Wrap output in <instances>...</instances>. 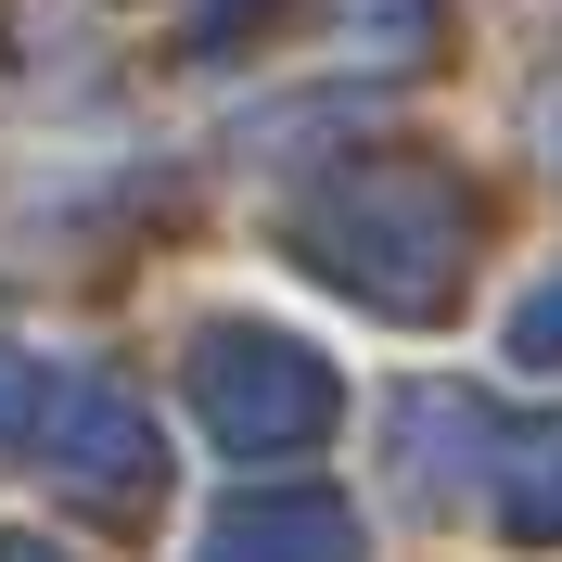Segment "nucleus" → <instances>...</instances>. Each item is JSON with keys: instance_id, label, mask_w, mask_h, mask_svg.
<instances>
[{"instance_id": "f257e3e1", "label": "nucleus", "mask_w": 562, "mask_h": 562, "mask_svg": "<svg viewBox=\"0 0 562 562\" xmlns=\"http://www.w3.org/2000/svg\"><path fill=\"white\" fill-rule=\"evenodd\" d=\"M281 244L371 319H448L460 281H473V192L422 154H358V167L294 192Z\"/></svg>"}, {"instance_id": "f03ea898", "label": "nucleus", "mask_w": 562, "mask_h": 562, "mask_svg": "<svg viewBox=\"0 0 562 562\" xmlns=\"http://www.w3.org/2000/svg\"><path fill=\"white\" fill-rule=\"evenodd\" d=\"M192 409L231 460H294L346 422V384H333V358H307L269 319H205L192 333Z\"/></svg>"}, {"instance_id": "7ed1b4c3", "label": "nucleus", "mask_w": 562, "mask_h": 562, "mask_svg": "<svg viewBox=\"0 0 562 562\" xmlns=\"http://www.w3.org/2000/svg\"><path fill=\"white\" fill-rule=\"evenodd\" d=\"M38 473L65 498H90V512H140V498L167 486V435H154V409H140L128 384H103V371H77V384L38 396Z\"/></svg>"}, {"instance_id": "20e7f679", "label": "nucleus", "mask_w": 562, "mask_h": 562, "mask_svg": "<svg viewBox=\"0 0 562 562\" xmlns=\"http://www.w3.org/2000/svg\"><path fill=\"white\" fill-rule=\"evenodd\" d=\"M192 562H358V512L319 498V486H256L205 525Z\"/></svg>"}, {"instance_id": "39448f33", "label": "nucleus", "mask_w": 562, "mask_h": 562, "mask_svg": "<svg viewBox=\"0 0 562 562\" xmlns=\"http://www.w3.org/2000/svg\"><path fill=\"white\" fill-rule=\"evenodd\" d=\"M396 473H409V498H435V512H448L460 486H486V473H498V422H486V396H460V384L396 396Z\"/></svg>"}, {"instance_id": "423d86ee", "label": "nucleus", "mask_w": 562, "mask_h": 562, "mask_svg": "<svg viewBox=\"0 0 562 562\" xmlns=\"http://www.w3.org/2000/svg\"><path fill=\"white\" fill-rule=\"evenodd\" d=\"M498 525L525 537V550H562V422H525V435H498Z\"/></svg>"}, {"instance_id": "0eeeda50", "label": "nucleus", "mask_w": 562, "mask_h": 562, "mask_svg": "<svg viewBox=\"0 0 562 562\" xmlns=\"http://www.w3.org/2000/svg\"><path fill=\"white\" fill-rule=\"evenodd\" d=\"M38 396H52V384H38V358L13 346V333H0V460H13V448L38 435Z\"/></svg>"}, {"instance_id": "6e6552de", "label": "nucleus", "mask_w": 562, "mask_h": 562, "mask_svg": "<svg viewBox=\"0 0 562 562\" xmlns=\"http://www.w3.org/2000/svg\"><path fill=\"white\" fill-rule=\"evenodd\" d=\"M512 358H562V269L537 281L525 307H512Z\"/></svg>"}, {"instance_id": "1a4fd4ad", "label": "nucleus", "mask_w": 562, "mask_h": 562, "mask_svg": "<svg viewBox=\"0 0 562 562\" xmlns=\"http://www.w3.org/2000/svg\"><path fill=\"white\" fill-rule=\"evenodd\" d=\"M0 562H65V550H52V537H0Z\"/></svg>"}]
</instances>
